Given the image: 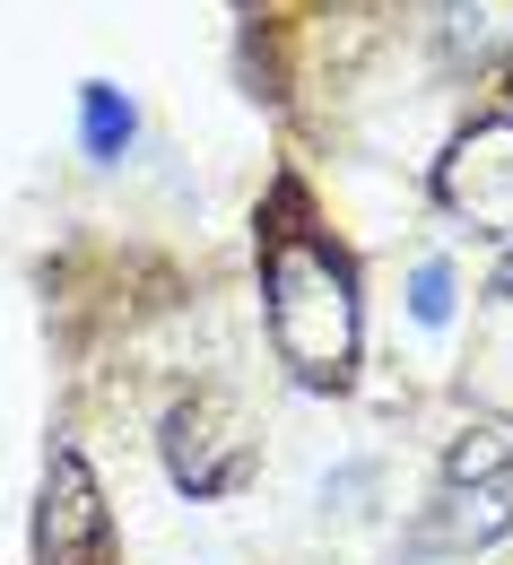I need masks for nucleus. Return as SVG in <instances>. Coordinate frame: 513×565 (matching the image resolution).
<instances>
[{"label": "nucleus", "mask_w": 513, "mask_h": 565, "mask_svg": "<svg viewBox=\"0 0 513 565\" xmlns=\"http://www.w3.org/2000/svg\"><path fill=\"white\" fill-rule=\"evenodd\" d=\"M114 557V522H105V495L87 479L71 444L53 452L44 470V513H35V565H105Z\"/></svg>", "instance_id": "nucleus-3"}, {"label": "nucleus", "mask_w": 513, "mask_h": 565, "mask_svg": "<svg viewBox=\"0 0 513 565\" xmlns=\"http://www.w3.org/2000/svg\"><path fill=\"white\" fill-rule=\"evenodd\" d=\"M261 287H270V340H279V356L304 383H349V356H357V287H349V270L322 244L288 235V244H270Z\"/></svg>", "instance_id": "nucleus-1"}, {"label": "nucleus", "mask_w": 513, "mask_h": 565, "mask_svg": "<svg viewBox=\"0 0 513 565\" xmlns=\"http://www.w3.org/2000/svg\"><path fill=\"white\" fill-rule=\"evenodd\" d=\"M505 531H513V435L505 426H461L452 452H443L427 540H443V548H496Z\"/></svg>", "instance_id": "nucleus-2"}, {"label": "nucleus", "mask_w": 513, "mask_h": 565, "mask_svg": "<svg viewBox=\"0 0 513 565\" xmlns=\"http://www.w3.org/2000/svg\"><path fill=\"white\" fill-rule=\"evenodd\" d=\"M479 53H488V9L479 0H443V62L470 71Z\"/></svg>", "instance_id": "nucleus-6"}, {"label": "nucleus", "mask_w": 513, "mask_h": 565, "mask_svg": "<svg viewBox=\"0 0 513 565\" xmlns=\"http://www.w3.org/2000/svg\"><path fill=\"white\" fill-rule=\"evenodd\" d=\"M436 192H443V210L470 217L479 235H513V114L479 122L470 140H452Z\"/></svg>", "instance_id": "nucleus-4"}, {"label": "nucleus", "mask_w": 513, "mask_h": 565, "mask_svg": "<svg viewBox=\"0 0 513 565\" xmlns=\"http://www.w3.org/2000/svg\"><path fill=\"white\" fill-rule=\"evenodd\" d=\"M496 296H513V244H505V262H496Z\"/></svg>", "instance_id": "nucleus-8"}, {"label": "nucleus", "mask_w": 513, "mask_h": 565, "mask_svg": "<svg viewBox=\"0 0 513 565\" xmlns=\"http://www.w3.org/2000/svg\"><path fill=\"white\" fill-rule=\"evenodd\" d=\"M409 313H418L427 331L452 313V270H443V262H418V279H409Z\"/></svg>", "instance_id": "nucleus-7"}, {"label": "nucleus", "mask_w": 513, "mask_h": 565, "mask_svg": "<svg viewBox=\"0 0 513 565\" xmlns=\"http://www.w3.org/2000/svg\"><path fill=\"white\" fill-rule=\"evenodd\" d=\"M122 148H131V105H122L114 87H87V157L114 166Z\"/></svg>", "instance_id": "nucleus-5"}]
</instances>
